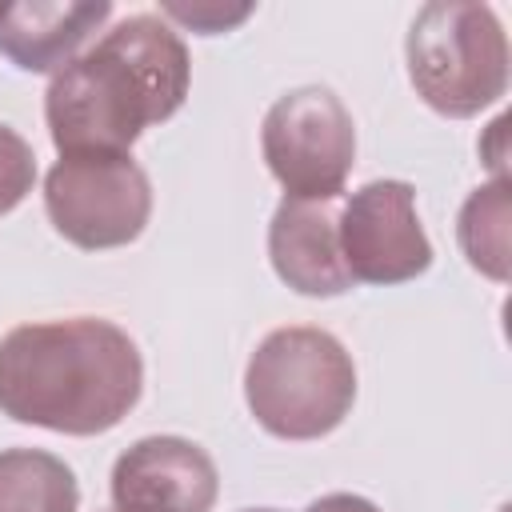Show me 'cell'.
I'll use <instances>...</instances> for the list:
<instances>
[{
	"mask_svg": "<svg viewBox=\"0 0 512 512\" xmlns=\"http://www.w3.org/2000/svg\"><path fill=\"white\" fill-rule=\"evenodd\" d=\"M188 84L192 60L180 32L164 16L136 12L52 76L48 136L60 156H128L144 128L180 112Z\"/></svg>",
	"mask_w": 512,
	"mask_h": 512,
	"instance_id": "6da1fadb",
	"label": "cell"
},
{
	"mask_svg": "<svg viewBox=\"0 0 512 512\" xmlns=\"http://www.w3.org/2000/svg\"><path fill=\"white\" fill-rule=\"evenodd\" d=\"M144 392L136 340L100 316L20 324L0 336V412L16 424L100 436Z\"/></svg>",
	"mask_w": 512,
	"mask_h": 512,
	"instance_id": "7a4b0ae2",
	"label": "cell"
},
{
	"mask_svg": "<svg viewBox=\"0 0 512 512\" xmlns=\"http://www.w3.org/2000/svg\"><path fill=\"white\" fill-rule=\"evenodd\" d=\"M244 400L264 432L320 440L356 404V364L328 328L288 324L268 332L248 356Z\"/></svg>",
	"mask_w": 512,
	"mask_h": 512,
	"instance_id": "3957f363",
	"label": "cell"
},
{
	"mask_svg": "<svg viewBox=\"0 0 512 512\" xmlns=\"http://www.w3.org/2000/svg\"><path fill=\"white\" fill-rule=\"evenodd\" d=\"M416 96L452 120L480 116L508 92V36L488 4L432 0L404 40Z\"/></svg>",
	"mask_w": 512,
	"mask_h": 512,
	"instance_id": "277c9868",
	"label": "cell"
},
{
	"mask_svg": "<svg viewBox=\"0 0 512 512\" xmlns=\"http://www.w3.org/2000/svg\"><path fill=\"white\" fill-rule=\"evenodd\" d=\"M260 152L284 200H336L356 164L352 112L332 88H292L264 112Z\"/></svg>",
	"mask_w": 512,
	"mask_h": 512,
	"instance_id": "5b68a950",
	"label": "cell"
},
{
	"mask_svg": "<svg viewBox=\"0 0 512 512\" xmlns=\"http://www.w3.org/2000/svg\"><path fill=\"white\" fill-rule=\"evenodd\" d=\"M44 212L52 228L84 248H124L152 216L148 172L128 156H60L44 176Z\"/></svg>",
	"mask_w": 512,
	"mask_h": 512,
	"instance_id": "8992f818",
	"label": "cell"
},
{
	"mask_svg": "<svg viewBox=\"0 0 512 512\" xmlns=\"http://www.w3.org/2000/svg\"><path fill=\"white\" fill-rule=\"evenodd\" d=\"M344 268L356 284H404L432 268V240L408 180H368L336 212Z\"/></svg>",
	"mask_w": 512,
	"mask_h": 512,
	"instance_id": "52a82bcc",
	"label": "cell"
},
{
	"mask_svg": "<svg viewBox=\"0 0 512 512\" xmlns=\"http://www.w3.org/2000/svg\"><path fill=\"white\" fill-rule=\"evenodd\" d=\"M216 496V460L184 436H144L112 464L116 512H212Z\"/></svg>",
	"mask_w": 512,
	"mask_h": 512,
	"instance_id": "ba28073f",
	"label": "cell"
},
{
	"mask_svg": "<svg viewBox=\"0 0 512 512\" xmlns=\"http://www.w3.org/2000/svg\"><path fill=\"white\" fill-rule=\"evenodd\" d=\"M336 200H280L268 224V260L300 296H340L356 280L336 236Z\"/></svg>",
	"mask_w": 512,
	"mask_h": 512,
	"instance_id": "9c48e42d",
	"label": "cell"
},
{
	"mask_svg": "<svg viewBox=\"0 0 512 512\" xmlns=\"http://www.w3.org/2000/svg\"><path fill=\"white\" fill-rule=\"evenodd\" d=\"M112 16L108 0L64 4H0V52L24 72H60L76 60L80 44Z\"/></svg>",
	"mask_w": 512,
	"mask_h": 512,
	"instance_id": "30bf717a",
	"label": "cell"
},
{
	"mask_svg": "<svg viewBox=\"0 0 512 512\" xmlns=\"http://www.w3.org/2000/svg\"><path fill=\"white\" fill-rule=\"evenodd\" d=\"M0 512H80L76 472L44 448H4Z\"/></svg>",
	"mask_w": 512,
	"mask_h": 512,
	"instance_id": "8fae6325",
	"label": "cell"
},
{
	"mask_svg": "<svg viewBox=\"0 0 512 512\" xmlns=\"http://www.w3.org/2000/svg\"><path fill=\"white\" fill-rule=\"evenodd\" d=\"M508 216H512L508 176H492L488 184H480L456 216L460 252L480 276L496 284L508 280Z\"/></svg>",
	"mask_w": 512,
	"mask_h": 512,
	"instance_id": "7c38bea8",
	"label": "cell"
},
{
	"mask_svg": "<svg viewBox=\"0 0 512 512\" xmlns=\"http://www.w3.org/2000/svg\"><path fill=\"white\" fill-rule=\"evenodd\" d=\"M36 184V156H32V144L0 124V216H8Z\"/></svg>",
	"mask_w": 512,
	"mask_h": 512,
	"instance_id": "4fadbf2b",
	"label": "cell"
},
{
	"mask_svg": "<svg viewBox=\"0 0 512 512\" xmlns=\"http://www.w3.org/2000/svg\"><path fill=\"white\" fill-rule=\"evenodd\" d=\"M160 16H164V20H176V24H188V28L200 32V36H216V32H228V28L244 24V20L252 16V4L228 8V4H216V0H192V4L168 0V4L160 8Z\"/></svg>",
	"mask_w": 512,
	"mask_h": 512,
	"instance_id": "5bb4252c",
	"label": "cell"
},
{
	"mask_svg": "<svg viewBox=\"0 0 512 512\" xmlns=\"http://www.w3.org/2000/svg\"><path fill=\"white\" fill-rule=\"evenodd\" d=\"M304 512H380L368 496H356V492H328L320 500H312Z\"/></svg>",
	"mask_w": 512,
	"mask_h": 512,
	"instance_id": "9a60e30c",
	"label": "cell"
},
{
	"mask_svg": "<svg viewBox=\"0 0 512 512\" xmlns=\"http://www.w3.org/2000/svg\"><path fill=\"white\" fill-rule=\"evenodd\" d=\"M244 512H280V508H244Z\"/></svg>",
	"mask_w": 512,
	"mask_h": 512,
	"instance_id": "2e32d148",
	"label": "cell"
}]
</instances>
